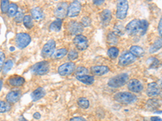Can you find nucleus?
Returning <instances> with one entry per match:
<instances>
[{"label": "nucleus", "mask_w": 162, "mask_h": 121, "mask_svg": "<svg viewBox=\"0 0 162 121\" xmlns=\"http://www.w3.org/2000/svg\"><path fill=\"white\" fill-rule=\"evenodd\" d=\"M148 22L146 20H131L125 27V32L129 36H143L148 28Z\"/></svg>", "instance_id": "f257e3e1"}, {"label": "nucleus", "mask_w": 162, "mask_h": 121, "mask_svg": "<svg viewBox=\"0 0 162 121\" xmlns=\"http://www.w3.org/2000/svg\"><path fill=\"white\" fill-rule=\"evenodd\" d=\"M129 81V75L126 73L118 74L111 78L108 82V86L112 88H120L127 83Z\"/></svg>", "instance_id": "f03ea898"}, {"label": "nucleus", "mask_w": 162, "mask_h": 121, "mask_svg": "<svg viewBox=\"0 0 162 121\" xmlns=\"http://www.w3.org/2000/svg\"><path fill=\"white\" fill-rule=\"evenodd\" d=\"M113 98L118 103H120L124 105L133 103L136 100V96L131 92H118L114 95Z\"/></svg>", "instance_id": "7ed1b4c3"}, {"label": "nucleus", "mask_w": 162, "mask_h": 121, "mask_svg": "<svg viewBox=\"0 0 162 121\" xmlns=\"http://www.w3.org/2000/svg\"><path fill=\"white\" fill-rule=\"evenodd\" d=\"M49 63L47 61H42L34 64L31 68V71L32 74L38 75V76H42L46 74L49 71Z\"/></svg>", "instance_id": "20e7f679"}, {"label": "nucleus", "mask_w": 162, "mask_h": 121, "mask_svg": "<svg viewBox=\"0 0 162 121\" xmlns=\"http://www.w3.org/2000/svg\"><path fill=\"white\" fill-rule=\"evenodd\" d=\"M31 42V37L26 32H20L15 37V44L17 48L22 49L29 45Z\"/></svg>", "instance_id": "39448f33"}, {"label": "nucleus", "mask_w": 162, "mask_h": 121, "mask_svg": "<svg viewBox=\"0 0 162 121\" xmlns=\"http://www.w3.org/2000/svg\"><path fill=\"white\" fill-rule=\"evenodd\" d=\"M55 48H56V42L53 39L49 40L44 45L42 49V56L44 58H49L51 57L52 55L55 52Z\"/></svg>", "instance_id": "423d86ee"}, {"label": "nucleus", "mask_w": 162, "mask_h": 121, "mask_svg": "<svg viewBox=\"0 0 162 121\" xmlns=\"http://www.w3.org/2000/svg\"><path fill=\"white\" fill-rule=\"evenodd\" d=\"M128 8H129V4H128L127 1H126V0L119 1L117 3L116 17L118 18V20H124L127 15Z\"/></svg>", "instance_id": "0eeeda50"}, {"label": "nucleus", "mask_w": 162, "mask_h": 121, "mask_svg": "<svg viewBox=\"0 0 162 121\" xmlns=\"http://www.w3.org/2000/svg\"><path fill=\"white\" fill-rule=\"evenodd\" d=\"M73 43L76 49L79 51H84L89 47V40L84 35H77L74 37Z\"/></svg>", "instance_id": "6e6552de"}, {"label": "nucleus", "mask_w": 162, "mask_h": 121, "mask_svg": "<svg viewBox=\"0 0 162 121\" xmlns=\"http://www.w3.org/2000/svg\"><path fill=\"white\" fill-rule=\"evenodd\" d=\"M76 69V64L72 62H68L61 65L58 69V72L61 76H69L73 74Z\"/></svg>", "instance_id": "1a4fd4ad"}, {"label": "nucleus", "mask_w": 162, "mask_h": 121, "mask_svg": "<svg viewBox=\"0 0 162 121\" xmlns=\"http://www.w3.org/2000/svg\"><path fill=\"white\" fill-rule=\"evenodd\" d=\"M136 59H137V57H135L130 52H124L118 59V65L122 67L127 66V65H130L132 63H134L136 61Z\"/></svg>", "instance_id": "9d476101"}, {"label": "nucleus", "mask_w": 162, "mask_h": 121, "mask_svg": "<svg viewBox=\"0 0 162 121\" xmlns=\"http://www.w3.org/2000/svg\"><path fill=\"white\" fill-rule=\"evenodd\" d=\"M81 8H82V5L79 1H73L68 6L66 15H68L69 17L71 18L78 16L79 14L80 13Z\"/></svg>", "instance_id": "9b49d317"}, {"label": "nucleus", "mask_w": 162, "mask_h": 121, "mask_svg": "<svg viewBox=\"0 0 162 121\" xmlns=\"http://www.w3.org/2000/svg\"><path fill=\"white\" fill-rule=\"evenodd\" d=\"M67 8H68V3L62 2L59 3L57 5L56 8L54 9V15L56 16L57 19H61L62 20L64 17H66V13H67Z\"/></svg>", "instance_id": "f8f14e48"}, {"label": "nucleus", "mask_w": 162, "mask_h": 121, "mask_svg": "<svg viewBox=\"0 0 162 121\" xmlns=\"http://www.w3.org/2000/svg\"><path fill=\"white\" fill-rule=\"evenodd\" d=\"M67 30L70 32V34L77 36V35H80V33L83 32L84 27H82L80 23L77 21H71L67 24Z\"/></svg>", "instance_id": "ddd939ff"}, {"label": "nucleus", "mask_w": 162, "mask_h": 121, "mask_svg": "<svg viewBox=\"0 0 162 121\" xmlns=\"http://www.w3.org/2000/svg\"><path fill=\"white\" fill-rule=\"evenodd\" d=\"M127 87L132 93H140L143 90V86L138 79L132 78L127 82Z\"/></svg>", "instance_id": "4468645a"}, {"label": "nucleus", "mask_w": 162, "mask_h": 121, "mask_svg": "<svg viewBox=\"0 0 162 121\" xmlns=\"http://www.w3.org/2000/svg\"><path fill=\"white\" fill-rule=\"evenodd\" d=\"M21 97V91L19 90H14L8 92L6 95V100L8 103H15L16 102L19 101V99Z\"/></svg>", "instance_id": "2eb2a0df"}, {"label": "nucleus", "mask_w": 162, "mask_h": 121, "mask_svg": "<svg viewBox=\"0 0 162 121\" xmlns=\"http://www.w3.org/2000/svg\"><path fill=\"white\" fill-rule=\"evenodd\" d=\"M147 94L148 97H155L160 94V87L157 82H152L147 85Z\"/></svg>", "instance_id": "dca6fc26"}, {"label": "nucleus", "mask_w": 162, "mask_h": 121, "mask_svg": "<svg viewBox=\"0 0 162 121\" xmlns=\"http://www.w3.org/2000/svg\"><path fill=\"white\" fill-rule=\"evenodd\" d=\"M90 70H91L92 74L94 75L102 76V75L108 74L110 72V68L106 65H94V66L91 67Z\"/></svg>", "instance_id": "f3484780"}, {"label": "nucleus", "mask_w": 162, "mask_h": 121, "mask_svg": "<svg viewBox=\"0 0 162 121\" xmlns=\"http://www.w3.org/2000/svg\"><path fill=\"white\" fill-rule=\"evenodd\" d=\"M25 82V78L20 75H13L8 80V83L12 87H21Z\"/></svg>", "instance_id": "a211bd4d"}, {"label": "nucleus", "mask_w": 162, "mask_h": 121, "mask_svg": "<svg viewBox=\"0 0 162 121\" xmlns=\"http://www.w3.org/2000/svg\"><path fill=\"white\" fill-rule=\"evenodd\" d=\"M100 19H101V24L103 25L104 27H106L112 20L111 11L109 10V9H105V10L102 11L100 14Z\"/></svg>", "instance_id": "6ab92c4d"}, {"label": "nucleus", "mask_w": 162, "mask_h": 121, "mask_svg": "<svg viewBox=\"0 0 162 121\" xmlns=\"http://www.w3.org/2000/svg\"><path fill=\"white\" fill-rule=\"evenodd\" d=\"M46 95V91L42 87H38L36 90H34L31 94V98L33 102H36L39 99H42Z\"/></svg>", "instance_id": "aec40b11"}, {"label": "nucleus", "mask_w": 162, "mask_h": 121, "mask_svg": "<svg viewBox=\"0 0 162 121\" xmlns=\"http://www.w3.org/2000/svg\"><path fill=\"white\" fill-rule=\"evenodd\" d=\"M31 15H32L31 17L33 18V20H37V21H41L44 18V13L39 7H35V8H32Z\"/></svg>", "instance_id": "412c9836"}, {"label": "nucleus", "mask_w": 162, "mask_h": 121, "mask_svg": "<svg viewBox=\"0 0 162 121\" xmlns=\"http://www.w3.org/2000/svg\"><path fill=\"white\" fill-rule=\"evenodd\" d=\"M76 78L78 81H79L82 83H84L85 85H92L95 82V79H94L93 76H91V75H89V74H87V75H82V76H78L76 77Z\"/></svg>", "instance_id": "4be33fe9"}, {"label": "nucleus", "mask_w": 162, "mask_h": 121, "mask_svg": "<svg viewBox=\"0 0 162 121\" xmlns=\"http://www.w3.org/2000/svg\"><path fill=\"white\" fill-rule=\"evenodd\" d=\"M130 53H132L135 57H143L145 54L144 49L142 47H140L139 45H133L130 49Z\"/></svg>", "instance_id": "5701e85b"}, {"label": "nucleus", "mask_w": 162, "mask_h": 121, "mask_svg": "<svg viewBox=\"0 0 162 121\" xmlns=\"http://www.w3.org/2000/svg\"><path fill=\"white\" fill-rule=\"evenodd\" d=\"M62 20L56 19L50 24L49 28L51 32H59L62 28Z\"/></svg>", "instance_id": "b1692460"}, {"label": "nucleus", "mask_w": 162, "mask_h": 121, "mask_svg": "<svg viewBox=\"0 0 162 121\" xmlns=\"http://www.w3.org/2000/svg\"><path fill=\"white\" fill-rule=\"evenodd\" d=\"M68 53V50L65 49V48H62V49H59L56 50L55 52L54 53V54L52 55V58L54 60H60L62 58H63Z\"/></svg>", "instance_id": "393cba45"}, {"label": "nucleus", "mask_w": 162, "mask_h": 121, "mask_svg": "<svg viewBox=\"0 0 162 121\" xmlns=\"http://www.w3.org/2000/svg\"><path fill=\"white\" fill-rule=\"evenodd\" d=\"M18 12V6L16 3H12L9 4L7 14L9 17H15Z\"/></svg>", "instance_id": "a878e982"}, {"label": "nucleus", "mask_w": 162, "mask_h": 121, "mask_svg": "<svg viewBox=\"0 0 162 121\" xmlns=\"http://www.w3.org/2000/svg\"><path fill=\"white\" fill-rule=\"evenodd\" d=\"M161 38H159V39H157V40L155 41L153 45H151V47L149 48V50H148V51H149L150 53H157L158 50L161 49Z\"/></svg>", "instance_id": "bb28decb"}, {"label": "nucleus", "mask_w": 162, "mask_h": 121, "mask_svg": "<svg viewBox=\"0 0 162 121\" xmlns=\"http://www.w3.org/2000/svg\"><path fill=\"white\" fill-rule=\"evenodd\" d=\"M107 55H108V57L110 59H115L119 55V49H118V48L114 47V46L110 47L108 49V51H107Z\"/></svg>", "instance_id": "cd10ccee"}, {"label": "nucleus", "mask_w": 162, "mask_h": 121, "mask_svg": "<svg viewBox=\"0 0 162 121\" xmlns=\"http://www.w3.org/2000/svg\"><path fill=\"white\" fill-rule=\"evenodd\" d=\"M23 23H24L25 27L26 28H28V29H32L33 26H34V24H33L32 18L31 17V15H25L24 20H23Z\"/></svg>", "instance_id": "c85d7f7f"}, {"label": "nucleus", "mask_w": 162, "mask_h": 121, "mask_svg": "<svg viewBox=\"0 0 162 121\" xmlns=\"http://www.w3.org/2000/svg\"><path fill=\"white\" fill-rule=\"evenodd\" d=\"M107 42L110 45H115L118 44V36L113 32H110L107 36Z\"/></svg>", "instance_id": "c756f323"}, {"label": "nucleus", "mask_w": 162, "mask_h": 121, "mask_svg": "<svg viewBox=\"0 0 162 121\" xmlns=\"http://www.w3.org/2000/svg\"><path fill=\"white\" fill-rule=\"evenodd\" d=\"M113 33L117 36H123L125 33V27L122 23H118L114 26Z\"/></svg>", "instance_id": "7c9ffc66"}, {"label": "nucleus", "mask_w": 162, "mask_h": 121, "mask_svg": "<svg viewBox=\"0 0 162 121\" xmlns=\"http://www.w3.org/2000/svg\"><path fill=\"white\" fill-rule=\"evenodd\" d=\"M77 104H78V106L79 107L83 109L89 108V106H90V103H89V99H86V98H84V97L79 98V99H78Z\"/></svg>", "instance_id": "2f4dec72"}, {"label": "nucleus", "mask_w": 162, "mask_h": 121, "mask_svg": "<svg viewBox=\"0 0 162 121\" xmlns=\"http://www.w3.org/2000/svg\"><path fill=\"white\" fill-rule=\"evenodd\" d=\"M12 109V106L8 102L0 100V113H6Z\"/></svg>", "instance_id": "473e14b6"}, {"label": "nucleus", "mask_w": 162, "mask_h": 121, "mask_svg": "<svg viewBox=\"0 0 162 121\" xmlns=\"http://www.w3.org/2000/svg\"><path fill=\"white\" fill-rule=\"evenodd\" d=\"M13 65H14V62H13L12 60H8L7 62L4 63V65H3V73L4 74H8V72L10 71L11 69H12Z\"/></svg>", "instance_id": "72a5a7b5"}, {"label": "nucleus", "mask_w": 162, "mask_h": 121, "mask_svg": "<svg viewBox=\"0 0 162 121\" xmlns=\"http://www.w3.org/2000/svg\"><path fill=\"white\" fill-rule=\"evenodd\" d=\"M147 64L149 65L150 68H157L160 65V62L157 57H149V58L147 59Z\"/></svg>", "instance_id": "f704fd0d"}, {"label": "nucleus", "mask_w": 162, "mask_h": 121, "mask_svg": "<svg viewBox=\"0 0 162 121\" xmlns=\"http://www.w3.org/2000/svg\"><path fill=\"white\" fill-rule=\"evenodd\" d=\"M89 69H87L84 66H79L76 69L75 74H76V77L78 76H82V75H87L89 74Z\"/></svg>", "instance_id": "c9c22d12"}, {"label": "nucleus", "mask_w": 162, "mask_h": 121, "mask_svg": "<svg viewBox=\"0 0 162 121\" xmlns=\"http://www.w3.org/2000/svg\"><path fill=\"white\" fill-rule=\"evenodd\" d=\"M160 102H159V100H157V99H150L147 103V107L150 109L157 108L160 106Z\"/></svg>", "instance_id": "e433bc0d"}, {"label": "nucleus", "mask_w": 162, "mask_h": 121, "mask_svg": "<svg viewBox=\"0 0 162 121\" xmlns=\"http://www.w3.org/2000/svg\"><path fill=\"white\" fill-rule=\"evenodd\" d=\"M67 57L70 61H75L79 57V53L76 52V50L71 49L67 53Z\"/></svg>", "instance_id": "4c0bfd02"}, {"label": "nucleus", "mask_w": 162, "mask_h": 121, "mask_svg": "<svg viewBox=\"0 0 162 121\" xmlns=\"http://www.w3.org/2000/svg\"><path fill=\"white\" fill-rule=\"evenodd\" d=\"M80 24L83 27H88L91 25L92 20L89 17H88V16H84V17L82 18Z\"/></svg>", "instance_id": "58836bf2"}, {"label": "nucleus", "mask_w": 162, "mask_h": 121, "mask_svg": "<svg viewBox=\"0 0 162 121\" xmlns=\"http://www.w3.org/2000/svg\"><path fill=\"white\" fill-rule=\"evenodd\" d=\"M9 4H10V3H9V1H8V0H3L1 2V11H2V12L7 13Z\"/></svg>", "instance_id": "ea45409f"}, {"label": "nucleus", "mask_w": 162, "mask_h": 121, "mask_svg": "<svg viewBox=\"0 0 162 121\" xmlns=\"http://www.w3.org/2000/svg\"><path fill=\"white\" fill-rule=\"evenodd\" d=\"M24 13H23L22 11H18L17 14L15 16V23H20L22 22L23 20H24Z\"/></svg>", "instance_id": "a19ab883"}, {"label": "nucleus", "mask_w": 162, "mask_h": 121, "mask_svg": "<svg viewBox=\"0 0 162 121\" xmlns=\"http://www.w3.org/2000/svg\"><path fill=\"white\" fill-rule=\"evenodd\" d=\"M4 62H5V54L2 50H0V71L3 69Z\"/></svg>", "instance_id": "79ce46f5"}, {"label": "nucleus", "mask_w": 162, "mask_h": 121, "mask_svg": "<svg viewBox=\"0 0 162 121\" xmlns=\"http://www.w3.org/2000/svg\"><path fill=\"white\" fill-rule=\"evenodd\" d=\"M70 121H88L87 119H85L83 117L81 116H75V117H72V118L70 119Z\"/></svg>", "instance_id": "37998d69"}, {"label": "nucleus", "mask_w": 162, "mask_h": 121, "mask_svg": "<svg viewBox=\"0 0 162 121\" xmlns=\"http://www.w3.org/2000/svg\"><path fill=\"white\" fill-rule=\"evenodd\" d=\"M93 3L96 6H100L102 3H104V0H95V1H93Z\"/></svg>", "instance_id": "c03bdc74"}, {"label": "nucleus", "mask_w": 162, "mask_h": 121, "mask_svg": "<svg viewBox=\"0 0 162 121\" xmlns=\"http://www.w3.org/2000/svg\"><path fill=\"white\" fill-rule=\"evenodd\" d=\"M161 27H162V21L161 20H160L159 22V24H158V32H159L160 36H161V32H162Z\"/></svg>", "instance_id": "a18cd8bd"}, {"label": "nucleus", "mask_w": 162, "mask_h": 121, "mask_svg": "<svg viewBox=\"0 0 162 121\" xmlns=\"http://www.w3.org/2000/svg\"><path fill=\"white\" fill-rule=\"evenodd\" d=\"M151 121H161V118L159 116H153L151 117Z\"/></svg>", "instance_id": "49530a36"}, {"label": "nucleus", "mask_w": 162, "mask_h": 121, "mask_svg": "<svg viewBox=\"0 0 162 121\" xmlns=\"http://www.w3.org/2000/svg\"><path fill=\"white\" fill-rule=\"evenodd\" d=\"M41 117H42V116H41V114H40L39 112H35V113L33 114V118L36 119H39Z\"/></svg>", "instance_id": "de8ad7c7"}, {"label": "nucleus", "mask_w": 162, "mask_h": 121, "mask_svg": "<svg viewBox=\"0 0 162 121\" xmlns=\"http://www.w3.org/2000/svg\"><path fill=\"white\" fill-rule=\"evenodd\" d=\"M19 120L20 121H28L24 117V116H20V118H19Z\"/></svg>", "instance_id": "09e8293b"}, {"label": "nucleus", "mask_w": 162, "mask_h": 121, "mask_svg": "<svg viewBox=\"0 0 162 121\" xmlns=\"http://www.w3.org/2000/svg\"><path fill=\"white\" fill-rule=\"evenodd\" d=\"M3 81L0 79V91H1V89H2V87H3Z\"/></svg>", "instance_id": "8fccbe9b"}, {"label": "nucleus", "mask_w": 162, "mask_h": 121, "mask_svg": "<svg viewBox=\"0 0 162 121\" xmlns=\"http://www.w3.org/2000/svg\"><path fill=\"white\" fill-rule=\"evenodd\" d=\"M15 50V47H11L10 48V51H14Z\"/></svg>", "instance_id": "3c124183"}]
</instances>
